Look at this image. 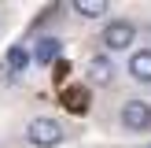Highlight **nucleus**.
I'll return each mask as SVG.
<instances>
[{
	"instance_id": "obj_4",
	"label": "nucleus",
	"mask_w": 151,
	"mask_h": 148,
	"mask_svg": "<svg viewBox=\"0 0 151 148\" xmlns=\"http://www.w3.org/2000/svg\"><path fill=\"white\" fill-rule=\"evenodd\" d=\"M114 78H118V63L111 52H96V56L85 59V81L88 85L107 89V85H114Z\"/></svg>"
},
{
	"instance_id": "obj_7",
	"label": "nucleus",
	"mask_w": 151,
	"mask_h": 148,
	"mask_svg": "<svg viewBox=\"0 0 151 148\" xmlns=\"http://www.w3.org/2000/svg\"><path fill=\"white\" fill-rule=\"evenodd\" d=\"M4 63L11 67L15 74H26L29 70V63H33V48H26V44H11V48H7V56H4Z\"/></svg>"
},
{
	"instance_id": "obj_6",
	"label": "nucleus",
	"mask_w": 151,
	"mask_h": 148,
	"mask_svg": "<svg viewBox=\"0 0 151 148\" xmlns=\"http://www.w3.org/2000/svg\"><path fill=\"white\" fill-rule=\"evenodd\" d=\"M59 52H63V41L52 37V33H41L37 44H33V63H37V67H52V63L59 59Z\"/></svg>"
},
{
	"instance_id": "obj_2",
	"label": "nucleus",
	"mask_w": 151,
	"mask_h": 148,
	"mask_svg": "<svg viewBox=\"0 0 151 148\" xmlns=\"http://www.w3.org/2000/svg\"><path fill=\"white\" fill-rule=\"evenodd\" d=\"M26 141L33 148H55V144L66 141V126L59 122L55 115H37V118H29V126H26Z\"/></svg>"
},
{
	"instance_id": "obj_9",
	"label": "nucleus",
	"mask_w": 151,
	"mask_h": 148,
	"mask_svg": "<svg viewBox=\"0 0 151 148\" xmlns=\"http://www.w3.org/2000/svg\"><path fill=\"white\" fill-rule=\"evenodd\" d=\"M63 104H66L70 111H78V115L88 111V89H85V85H70V89L63 93Z\"/></svg>"
},
{
	"instance_id": "obj_8",
	"label": "nucleus",
	"mask_w": 151,
	"mask_h": 148,
	"mask_svg": "<svg viewBox=\"0 0 151 148\" xmlns=\"http://www.w3.org/2000/svg\"><path fill=\"white\" fill-rule=\"evenodd\" d=\"M78 19H107L111 15V4L107 0H74V7H70Z\"/></svg>"
},
{
	"instance_id": "obj_1",
	"label": "nucleus",
	"mask_w": 151,
	"mask_h": 148,
	"mask_svg": "<svg viewBox=\"0 0 151 148\" xmlns=\"http://www.w3.org/2000/svg\"><path fill=\"white\" fill-rule=\"evenodd\" d=\"M137 22L133 19H122V15H114V19H107L103 22V30H100V44H103V52H125V48H133V41H137Z\"/></svg>"
},
{
	"instance_id": "obj_3",
	"label": "nucleus",
	"mask_w": 151,
	"mask_h": 148,
	"mask_svg": "<svg viewBox=\"0 0 151 148\" xmlns=\"http://www.w3.org/2000/svg\"><path fill=\"white\" fill-rule=\"evenodd\" d=\"M118 122H122L125 133H151V104L140 100V96L125 100L122 111H118Z\"/></svg>"
},
{
	"instance_id": "obj_10",
	"label": "nucleus",
	"mask_w": 151,
	"mask_h": 148,
	"mask_svg": "<svg viewBox=\"0 0 151 148\" xmlns=\"http://www.w3.org/2000/svg\"><path fill=\"white\" fill-rule=\"evenodd\" d=\"M144 148H151V144H144Z\"/></svg>"
},
{
	"instance_id": "obj_5",
	"label": "nucleus",
	"mask_w": 151,
	"mask_h": 148,
	"mask_svg": "<svg viewBox=\"0 0 151 148\" xmlns=\"http://www.w3.org/2000/svg\"><path fill=\"white\" fill-rule=\"evenodd\" d=\"M125 70L137 85H151V48H133L125 59Z\"/></svg>"
}]
</instances>
